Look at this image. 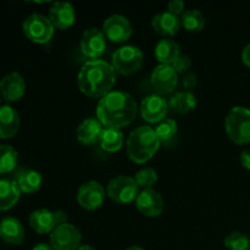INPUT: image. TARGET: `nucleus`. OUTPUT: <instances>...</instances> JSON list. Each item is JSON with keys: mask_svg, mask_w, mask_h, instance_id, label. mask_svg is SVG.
<instances>
[{"mask_svg": "<svg viewBox=\"0 0 250 250\" xmlns=\"http://www.w3.org/2000/svg\"><path fill=\"white\" fill-rule=\"evenodd\" d=\"M137 111V103L129 93L112 90L98 102L97 119L105 127L121 129L133 122Z\"/></svg>", "mask_w": 250, "mask_h": 250, "instance_id": "f257e3e1", "label": "nucleus"}, {"mask_svg": "<svg viewBox=\"0 0 250 250\" xmlns=\"http://www.w3.org/2000/svg\"><path fill=\"white\" fill-rule=\"evenodd\" d=\"M116 83V71L111 63L104 60H88L81 67L77 84L81 92L89 98L105 97L112 92Z\"/></svg>", "mask_w": 250, "mask_h": 250, "instance_id": "f03ea898", "label": "nucleus"}, {"mask_svg": "<svg viewBox=\"0 0 250 250\" xmlns=\"http://www.w3.org/2000/svg\"><path fill=\"white\" fill-rule=\"evenodd\" d=\"M160 143L153 127L141 126L133 129L127 138V155L133 163L146 164L155 155Z\"/></svg>", "mask_w": 250, "mask_h": 250, "instance_id": "7ed1b4c3", "label": "nucleus"}, {"mask_svg": "<svg viewBox=\"0 0 250 250\" xmlns=\"http://www.w3.org/2000/svg\"><path fill=\"white\" fill-rule=\"evenodd\" d=\"M227 136L236 144L250 143V109L234 106L225 119Z\"/></svg>", "mask_w": 250, "mask_h": 250, "instance_id": "20e7f679", "label": "nucleus"}, {"mask_svg": "<svg viewBox=\"0 0 250 250\" xmlns=\"http://www.w3.org/2000/svg\"><path fill=\"white\" fill-rule=\"evenodd\" d=\"M144 62L143 51L134 45H124L114 51L111 65L116 72L129 76L142 68Z\"/></svg>", "mask_w": 250, "mask_h": 250, "instance_id": "39448f33", "label": "nucleus"}, {"mask_svg": "<svg viewBox=\"0 0 250 250\" xmlns=\"http://www.w3.org/2000/svg\"><path fill=\"white\" fill-rule=\"evenodd\" d=\"M22 29L24 36L37 44H45L50 42L55 32V27L49 17L42 14H32L26 17L22 23Z\"/></svg>", "mask_w": 250, "mask_h": 250, "instance_id": "423d86ee", "label": "nucleus"}, {"mask_svg": "<svg viewBox=\"0 0 250 250\" xmlns=\"http://www.w3.org/2000/svg\"><path fill=\"white\" fill-rule=\"evenodd\" d=\"M138 185L133 177L120 175L111 178L106 186V194L117 204H129L138 197Z\"/></svg>", "mask_w": 250, "mask_h": 250, "instance_id": "0eeeda50", "label": "nucleus"}, {"mask_svg": "<svg viewBox=\"0 0 250 250\" xmlns=\"http://www.w3.org/2000/svg\"><path fill=\"white\" fill-rule=\"evenodd\" d=\"M29 226L39 234L51 233L60 225L67 222V214L63 210L38 209L34 210L28 217Z\"/></svg>", "mask_w": 250, "mask_h": 250, "instance_id": "6e6552de", "label": "nucleus"}, {"mask_svg": "<svg viewBox=\"0 0 250 250\" xmlns=\"http://www.w3.org/2000/svg\"><path fill=\"white\" fill-rule=\"evenodd\" d=\"M49 239L54 250H78L82 246V233L75 225L68 222L54 229Z\"/></svg>", "mask_w": 250, "mask_h": 250, "instance_id": "1a4fd4ad", "label": "nucleus"}, {"mask_svg": "<svg viewBox=\"0 0 250 250\" xmlns=\"http://www.w3.org/2000/svg\"><path fill=\"white\" fill-rule=\"evenodd\" d=\"M106 190L104 186L97 181H88L83 183L77 192V203L85 210H97L104 204Z\"/></svg>", "mask_w": 250, "mask_h": 250, "instance_id": "9d476101", "label": "nucleus"}, {"mask_svg": "<svg viewBox=\"0 0 250 250\" xmlns=\"http://www.w3.org/2000/svg\"><path fill=\"white\" fill-rule=\"evenodd\" d=\"M80 48L85 58L90 60H98L106 49V37L104 32L92 27L85 29L80 41Z\"/></svg>", "mask_w": 250, "mask_h": 250, "instance_id": "9b49d317", "label": "nucleus"}, {"mask_svg": "<svg viewBox=\"0 0 250 250\" xmlns=\"http://www.w3.org/2000/svg\"><path fill=\"white\" fill-rule=\"evenodd\" d=\"M105 37L114 43H125L132 36V24L126 16L120 14L106 17L103 23Z\"/></svg>", "mask_w": 250, "mask_h": 250, "instance_id": "f8f14e48", "label": "nucleus"}, {"mask_svg": "<svg viewBox=\"0 0 250 250\" xmlns=\"http://www.w3.org/2000/svg\"><path fill=\"white\" fill-rule=\"evenodd\" d=\"M150 82L156 94H168V93H172L177 87L178 75L171 65L160 63L151 72Z\"/></svg>", "mask_w": 250, "mask_h": 250, "instance_id": "ddd939ff", "label": "nucleus"}, {"mask_svg": "<svg viewBox=\"0 0 250 250\" xmlns=\"http://www.w3.org/2000/svg\"><path fill=\"white\" fill-rule=\"evenodd\" d=\"M168 111V102L159 94L144 98L141 104L142 117L149 124H159L165 119Z\"/></svg>", "mask_w": 250, "mask_h": 250, "instance_id": "4468645a", "label": "nucleus"}, {"mask_svg": "<svg viewBox=\"0 0 250 250\" xmlns=\"http://www.w3.org/2000/svg\"><path fill=\"white\" fill-rule=\"evenodd\" d=\"M136 207L142 215L146 217H158L163 212L165 203L159 192L150 188L139 192L136 199Z\"/></svg>", "mask_w": 250, "mask_h": 250, "instance_id": "2eb2a0df", "label": "nucleus"}, {"mask_svg": "<svg viewBox=\"0 0 250 250\" xmlns=\"http://www.w3.org/2000/svg\"><path fill=\"white\" fill-rule=\"evenodd\" d=\"M26 92V81L19 72H10L0 81V94L5 102H16Z\"/></svg>", "mask_w": 250, "mask_h": 250, "instance_id": "dca6fc26", "label": "nucleus"}, {"mask_svg": "<svg viewBox=\"0 0 250 250\" xmlns=\"http://www.w3.org/2000/svg\"><path fill=\"white\" fill-rule=\"evenodd\" d=\"M49 20L58 29H67L75 23L76 11L71 2L56 1L49 9Z\"/></svg>", "mask_w": 250, "mask_h": 250, "instance_id": "f3484780", "label": "nucleus"}, {"mask_svg": "<svg viewBox=\"0 0 250 250\" xmlns=\"http://www.w3.org/2000/svg\"><path fill=\"white\" fill-rule=\"evenodd\" d=\"M104 127V125L95 117H88L83 120L76 131L78 142L84 146H93L98 143L102 138V134L105 129Z\"/></svg>", "mask_w": 250, "mask_h": 250, "instance_id": "a211bd4d", "label": "nucleus"}, {"mask_svg": "<svg viewBox=\"0 0 250 250\" xmlns=\"http://www.w3.org/2000/svg\"><path fill=\"white\" fill-rule=\"evenodd\" d=\"M151 27L154 32L164 37H172L180 31L181 19L180 16L171 14L167 10L156 14L151 20Z\"/></svg>", "mask_w": 250, "mask_h": 250, "instance_id": "6ab92c4d", "label": "nucleus"}, {"mask_svg": "<svg viewBox=\"0 0 250 250\" xmlns=\"http://www.w3.org/2000/svg\"><path fill=\"white\" fill-rule=\"evenodd\" d=\"M0 239L11 246H20L24 239V229L15 217H4L0 221Z\"/></svg>", "mask_w": 250, "mask_h": 250, "instance_id": "aec40b11", "label": "nucleus"}, {"mask_svg": "<svg viewBox=\"0 0 250 250\" xmlns=\"http://www.w3.org/2000/svg\"><path fill=\"white\" fill-rule=\"evenodd\" d=\"M20 115L10 105H0V138L9 139L19 132Z\"/></svg>", "mask_w": 250, "mask_h": 250, "instance_id": "412c9836", "label": "nucleus"}, {"mask_svg": "<svg viewBox=\"0 0 250 250\" xmlns=\"http://www.w3.org/2000/svg\"><path fill=\"white\" fill-rule=\"evenodd\" d=\"M15 183L17 185L21 193H26V194H32L39 190L42 182H43V177L42 173L36 170L27 167H21L16 171L14 177Z\"/></svg>", "mask_w": 250, "mask_h": 250, "instance_id": "4be33fe9", "label": "nucleus"}, {"mask_svg": "<svg viewBox=\"0 0 250 250\" xmlns=\"http://www.w3.org/2000/svg\"><path fill=\"white\" fill-rule=\"evenodd\" d=\"M154 55L160 63L171 65L181 55V48L172 39H161L155 45Z\"/></svg>", "mask_w": 250, "mask_h": 250, "instance_id": "5701e85b", "label": "nucleus"}, {"mask_svg": "<svg viewBox=\"0 0 250 250\" xmlns=\"http://www.w3.org/2000/svg\"><path fill=\"white\" fill-rule=\"evenodd\" d=\"M21 190L14 180H0V211H6L19 202Z\"/></svg>", "mask_w": 250, "mask_h": 250, "instance_id": "b1692460", "label": "nucleus"}, {"mask_svg": "<svg viewBox=\"0 0 250 250\" xmlns=\"http://www.w3.org/2000/svg\"><path fill=\"white\" fill-rule=\"evenodd\" d=\"M197 97L192 92L183 90V92H178L171 97L170 102H168V107L177 114H187V112L194 110L197 107Z\"/></svg>", "mask_w": 250, "mask_h": 250, "instance_id": "393cba45", "label": "nucleus"}, {"mask_svg": "<svg viewBox=\"0 0 250 250\" xmlns=\"http://www.w3.org/2000/svg\"><path fill=\"white\" fill-rule=\"evenodd\" d=\"M99 143L105 151H109V153L119 151L125 143L124 133L121 132V129L106 127L103 132Z\"/></svg>", "mask_w": 250, "mask_h": 250, "instance_id": "a878e982", "label": "nucleus"}, {"mask_svg": "<svg viewBox=\"0 0 250 250\" xmlns=\"http://www.w3.org/2000/svg\"><path fill=\"white\" fill-rule=\"evenodd\" d=\"M181 26L189 32H200L205 27V17L199 10H186L180 16Z\"/></svg>", "mask_w": 250, "mask_h": 250, "instance_id": "bb28decb", "label": "nucleus"}, {"mask_svg": "<svg viewBox=\"0 0 250 250\" xmlns=\"http://www.w3.org/2000/svg\"><path fill=\"white\" fill-rule=\"evenodd\" d=\"M19 161V154L14 146L0 144V173H9L14 171Z\"/></svg>", "mask_w": 250, "mask_h": 250, "instance_id": "cd10ccee", "label": "nucleus"}, {"mask_svg": "<svg viewBox=\"0 0 250 250\" xmlns=\"http://www.w3.org/2000/svg\"><path fill=\"white\" fill-rule=\"evenodd\" d=\"M227 250H249L250 238L243 232H232L224 239Z\"/></svg>", "mask_w": 250, "mask_h": 250, "instance_id": "c85d7f7f", "label": "nucleus"}, {"mask_svg": "<svg viewBox=\"0 0 250 250\" xmlns=\"http://www.w3.org/2000/svg\"><path fill=\"white\" fill-rule=\"evenodd\" d=\"M178 129L177 122L173 119H164L159 124H156L155 131L156 136L159 137L160 142H167L176 136Z\"/></svg>", "mask_w": 250, "mask_h": 250, "instance_id": "c756f323", "label": "nucleus"}, {"mask_svg": "<svg viewBox=\"0 0 250 250\" xmlns=\"http://www.w3.org/2000/svg\"><path fill=\"white\" fill-rule=\"evenodd\" d=\"M134 181L143 189H150L158 182V172L151 167H143L134 175Z\"/></svg>", "mask_w": 250, "mask_h": 250, "instance_id": "7c9ffc66", "label": "nucleus"}, {"mask_svg": "<svg viewBox=\"0 0 250 250\" xmlns=\"http://www.w3.org/2000/svg\"><path fill=\"white\" fill-rule=\"evenodd\" d=\"M173 70L176 71V73H187L188 70L192 67V59L189 55H186V54H181L172 63H171Z\"/></svg>", "mask_w": 250, "mask_h": 250, "instance_id": "2f4dec72", "label": "nucleus"}, {"mask_svg": "<svg viewBox=\"0 0 250 250\" xmlns=\"http://www.w3.org/2000/svg\"><path fill=\"white\" fill-rule=\"evenodd\" d=\"M198 84V76L194 72H187L183 75L182 77V85L185 88V90L187 92H192V89H194L195 85Z\"/></svg>", "mask_w": 250, "mask_h": 250, "instance_id": "473e14b6", "label": "nucleus"}, {"mask_svg": "<svg viewBox=\"0 0 250 250\" xmlns=\"http://www.w3.org/2000/svg\"><path fill=\"white\" fill-rule=\"evenodd\" d=\"M167 11L176 15V16H181L186 11L185 1H182V0H171L167 4Z\"/></svg>", "mask_w": 250, "mask_h": 250, "instance_id": "72a5a7b5", "label": "nucleus"}, {"mask_svg": "<svg viewBox=\"0 0 250 250\" xmlns=\"http://www.w3.org/2000/svg\"><path fill=\"white\" fill-rule=\"evenodd\" d=\"M241 164L243 167L250 170V148L244 149L241 153Z\"/></svg>", "mask_w": 250, "mask_h": 250, "instance_id": "f704fd0d", "label": "nucleus"}, {"mask_svg": "<svg viewBox=\"0 0 250 250\" xmlns=\"http://www.w3.org/2000/svg\"><path fill=\"white\" fill-rule=\"evenodd\" d=\"M242 61L250 67V43L247 44L242 50Z\"/></svg>", "mask_w": 250, "mask_h": 250, "instance_id": "c9c22d12", "label": "nucleus"}, {"mask_svg": "<svg viewBox=\"0 0 250 250\" xmlns=\"http://www.w3.org/2000/svg\"><path fill=\"white\" fill-rule=\"evenodd\" d=\"M32 250H54L53 247L50 246V244H46V243H39L37 244V246L33 247V249Z\"/></svg>", "mask_w": 250, "mask_h": 250, "instance_id": "e433bc0d", "label": "nucleus"}, {"mask_svg": "<svg viewBox=\"0 0 250 250\" xmlns=\"http://www.w3.org/2000/svg\"><path fill=\"white\" fill-rule=\"evenodd\" d=\"M78 250H95V249L93 248L92 246H89V244H82V246L78 248Z\"/></svg>", "mask_w": 250, "mask_h": 250, "instance_id": "4c0bfd02", "label": "nucleus"}, {"mask_svg": "<svg viewBox=\"0 0 250 250\" xmlns=\"http://www.w3.org/2000/svg\"><path fill=\"white\" fill-rule=\"evenodd\" d=\"M126 250H144V249L141 248V247H138V246H132V247H129V248H127Z\"/></svg>", "mask_w": 250, "mask_h": 250, "instance_id": "58836bf2", "label": "nucleus"}, {"mask_svg": "<svg viewBox=\"0 0 250 250\" xmlns=\"http://www.w3.org/2000/svg\"><path fill=\"white\" fill-rule=\"evenodd\" d=\"M0 103H1V94H0Z\"/></svg>", "mask_w": 250, "mask_h": 250, "instance_id": "ea45409f", "label": "nucleus"}, {"mask_svg": "<svg viewBox=\"0 0 250 250\" xmlns=\"http://www.w3.org/2000/svg\"><path fill=\"white\" fill-rule=\"evenodd\" d=\"M249 250H250V249H249Z\"/></svg>", "mask_w": 250, "mask_h": 250, "instance_id": "a19ab883", "label": "nucleus"}]
</instances>
